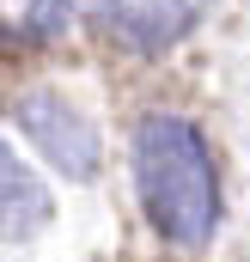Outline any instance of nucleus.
Returning <instances> with one entry per match:
<instances>
[{"instance_id":"nucleus-1","label":"nucleus","mask_w":250,"mask_h":262,"mask_svg":"<svg viewBox=\"0 0 250 262\" xmlns=\"http://www.w3.org/2000/svg\"><path fill=\"white\" fill-rule=\"evenodd\" d=\"M128 165L159 238H171L177 250H207L220 226V177H214L201 128L183 116H147L134 128Z\"/></svg>"},{"instance_id":"nucleus-2","label":"nucleus","mask_w":250,"mask_h":262,"mask_svg":"<svg viewBox=\"0 0 250 262\" xmlns=\"http://www.w3.org/2000/svg\"><path fill=\"white\" fill-rule=\"evenodd\" d=\"M12 122L25 128V140H37V152L73 177V183H86L92 171H98V128H92V116L86 110H73L61 92H25L18 104H12Z\"/></svg>"},{"instance_id":"nucleus-3","label":"nucleus","mask_w":250,"mask_h":262,"mask_svg":"<svg viewBox=\"0 0 250 262\" xmlns=\"http://www.w3.org/2000/svg\"><path fill=\"white\" fill-rule=\"evenodd\" d=\"M92 12H98V31L153 55V49L183 43L195 31V18L207 12V0H92Z\"/></svg>"},{"instance_id":"nucleus-4","label":"nucleus","mask_w":250,"mask_h":262,"mask_svg":"<svg viewBox=\"0 0 250 262\" xmlns=\"http://www.w3.org/2000/svg\"><path fill=\"white\" fill-rule=\"evenodd\" d=\"M49 226V189L37 183V171L0 140V238H31Z\"/></svg>"},{"instance_id":"nucleus-5","label":"nucleus","mask_w":250,"mask_h":262,"mask_svg":"<svg viewBox=\"0 0 250 262\" xmlns=\"http://www.w3.org/2000/svg\"><path fill=\"white\" fill-rule=\"evenodd\" d=\"M61 25H67V0H0V43L37 49V43H55Z\"/></svg>"}]
</instances>
